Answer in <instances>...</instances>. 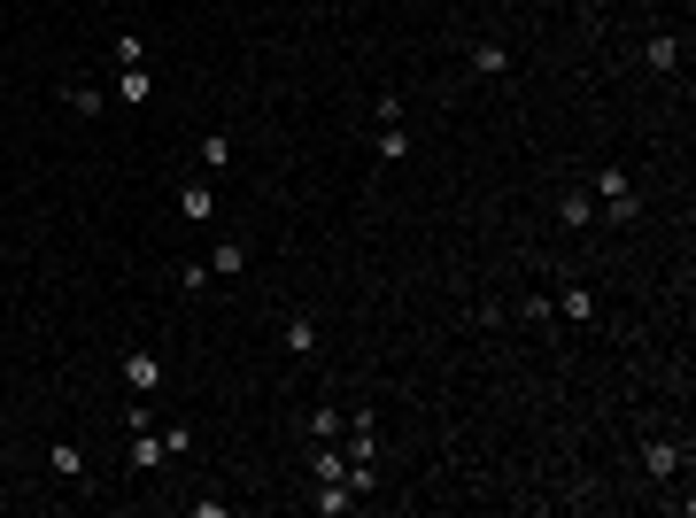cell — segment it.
Masks as SVG:
<instances>
[{
    "label": "cell",
    "mask_w": 696,
    "mask_h": 518,
    "mask_svg": "<svg viewBox=\"0 0 696 518\" xmlns=\"http://www.w3.org/2000/svg\"><path fill=\"white\" fill-rule=\"evenodd\" d=\"M240 271H248V248H209V279H240Z\"/></svg>",
    "instance_id": "obj_12"
},
{
    "label": "cell",
    "mask_w": 696,
    "mask_h": 518,
    "mask_svg": "<svg viewBox=\"0 0 696 518\" xmlns=\"http://www.w3.org/2000/svg\"><path fill=\"white\" fill-rule=\"evenodd\" d=\"M171 457V449H163V433L147 426V433H132V464H140V472H155V464Z\"/></svg>",
    "instance_id": "obj_13"
},
{
    "label": "cell",
    "mask_w": 696,
    "mask_h": 518,
    "mask_svg": "<svg viewBox=\"0 0 696 518\" xmlns=\"http://www.w3.org/2000/svg\"><path fill=\"white\" fill-rule=\"evenodd\" d=\"M642 472H650V480H673V472H681V441H650V449H642Z\"/></svg>",
    "instance_id": "obj_8"
},
{
    "label": "cell",
    "mask_w": 696,
    "mask_h": 518,
    "mask_svg": "<svg viewBox=\"0 0 696 518\" xmlns=\"http://www.w3.org/2000/svg\"><path fill=\"white\" fill-rule=\"evenodd\" d=\"M62 101H70V109H78V116H101V109H109V93H101V86H70V93H62Z\"/></svg>",
    "instance_id": "obj_15"
},
{
    "label": "cell",
    "mask_w": 696,
    "mask_h": 518,
    "mask_svg": "<svg viewBox=\"0 0 696 518\" xmlns=\"http://www.w3.org/2000/svg\"><path fill=\"white\" fill-rule=\"evenodd\" d=\"M503 70H511V47H503V39H480V47H472V78H503Z\"/></svg>",
    "instance_id": "obj_5"
},
{
    "label": "cell",
    "mask_w": 696,
    "mask_h": 518,
    "mask_svg": "<svg viewBox=\"0 0 696 518\" xmlns=\"http://www.w3.org/2000/svg\"><path fill=\"white\" fill-rule=\"evenodd\" d=\"M47 472H55V480H86V449H78V441H55V449H47Z\"/></svg>",
    "instance_id": "obj_7"
},
{
    "label": "cell",
    "mask_w": 696,
    "mask_h": 518,
    "mask_svg": "<svg viewBox=\"0 0 696 518\" xmlns=\"http://www.w3.org/2000/svg\"><path fill=\"white\" fill-rule=\"evenodd\" d=\"M225 163H232V140H225V132H209V140H202V171H225Z\"/></svg>",
    "instance_id": "obj_17"
},
{
    "label": "cell",
    "mask_w": 696,
    "mask_h": 518,
    "mask_svg": "<svg viewBox=\"0 0 696 518\" xmlns=\"http://www.w3.org/2000/svg\"><path fill=\"white\" fill-rule=\"evenodd\" d=\"M147 93H155V78H147V70H124V109H140Z\"/></svg>",
    "instance_id": "obj_19"
},
{
    "label": "cell",
    "mask_w": 696,
    "mask_h": 518,
    "mask_svg": "<svg viewBox=\"0 0 696 518\" xmlns=\"http://www.w3.org/2000/svg\"><path fill=\"white\" fill-rule=\"evenodd\" d=\"M287 356H318V317H310V310L287 317Z\"/></svg>",
    "instance_id": "obj_9"
},
{
    "label": "cell",
    "mask_w": 696,
    "mask_h": 518,
    "mask_svg": "<svg viewBox=\"0 0 696 518\" xmlns=\"http://www.w3.org/2000/svg\"><path fill=\"white\" fill-rule=\"evenodd\" d=\"M178 217H186V225H209V217H217V194H209V186H178Z\"/></svg>",
    "instance_id": "obj_6"
},
{
    "label": "cell",
    "mask_w": 696,
    "mask_h": 518,
    "mask_svg": "<svg viewBox=\"0 0 696 518\" xmlns=\"http://www.w3.org/2000/svg\"><path fill=\"white\" fill-rule=\"evenodd\" d=\"M124 387H132V395H155V387H163V356H155V348H124Z\"/></svg>",
    "instance_id": "obj_2"
},
{
    "label": "cell",
    "mask_w": 696,
    "mask_h": 518,
    "mask_svg": "<svg viewBox=\"0 0 696 518\" xmlns=\"http://www.w3.org/2000/svg\"><path fill=\"white\" fill-rule=\"evenodd\" d=\"M348 457H333V449H310V480H341Z\"/></svg>",
    "instance_id": "obj_18"
},
{
    "label": "cell",
    "mask_w": 696,
    "mask_h": 518,
    "mask_svg": "<svg viewBox=\"0 0 696 518\" xmlns=\"http://www.w3.org/2000/svg\"><path fill=\"white\" fill-rule=\"evenodd\" d=\"M116 62H124V70H147V39L140 31H116Z\"/></svg>",
    "instance_id": "obj_14"
},
{
    "label": "cell",
    "mask_w": 696,
    "mask_h": 518,
    "mask_svg": "<svg viewBox=\"0 0 696 518\" xmlns=\"http://www.w3.org/2000/svg\"><path fill=\"white\" fill-rule=\"evenodd\" d=\"M379 155H387V163H403V155H410V132H403V124H379Z\"/></svg>",
    "instance_id": "obj_16"
},
{
    "label": "cell",
    "mask_w": 696,
    "mask_h": 518,
    "mask_svg": "<svg viewBox=\"0 0 696 518\" xmlns=\"http://www.w3.org/2000/svg\"><path fill=\"white\" fill-rule=\"evenodd\" d=\"M356 503H364V495L348 488V480H318V495H310V511H318V518H348Z\"/></svg>",
    "instance_id": "obj_3"
},
{
    "label": "cell",
    "mask_w": 696,
    "mask_h": 518,
    "mask_svg": "<svg viewBox=\"0 0 696 518\" xmlns=\"http://www.w3.org/2000/svg\"><path fill=\"white\" fill-rule=\"evenodd\" d=\"M588 186H596V202H604L611 225H635V217H642V194H635V178L619 171V163H604V171L588 178Z\"/></svg>",
    "instance_id": "obj_1"
},
{
    "label": "cell",
    "mask_w": 696,
    "mask_h": 518,
    "mask_svg": "<svg viewBox=\"0 0 696 518\" xmlns=\"http://www.w3.org/2000/svg\"><path fill=\"white\" fill-rule=\"evenodd\" d=\"M642 62H650L658 78H673V70H681V39H673V31H650V39H642Z\"/></svg>",
    "instance_id": "obj_4"
},
{
    "label": "cell",
    "mask_w": 696,
    "mask_h": 518,
    "mask_svg": "<svg viewBox=\"0 0 696 518\" xmlns=\"http://www.w3.org/2000/svg\"><path fill=\"white\" fill-rule=\"evenodd\" d=\"M557 225H565V232H588V225H596V194H565V202H557Z\"/></svg>",
    "instance_id": "obj_10"
},
{
    "label": "cell",
    "mask_w": 696,
    "mask_h": 518,
    "mask_svg": "<svg viewBox=\"0 0 696 518\" xmlns=\"http://www.w3.org/2000/svg\"><path fill=\"white\" fill-rule=\"evenodd\" d=\"M519 317H526V325H550V317H557V302H550V294H526V302H519Z\"/></svg>",
    "instance_id": "obj_20"
},
{
    "label": "cell",
    "mask_w": 696,
    "mask_h": 518,
    "mask_svg": "<svg viewBox=\"0 0 696 518\" xmlns=\"http://www.w3.org/2000/svg\"><path fill=\"white\" fill-rule=\"evenodd\" d=\"M550 302H557V317H573V325L596 317V294H588V287H565V294H550Z\"/></svg>",
    "instance_id": "obj_11"
},
{
    "label": "cell",
    "mask_w": 696,
    "mask_h": 518,
    "mask_svg": "<svg viewBox=\"0 0 696 518\" xmlns=\"http://www.w3.org/2000/svg\"><path fill=\"white\" fill-rule=\"evenodd\" d=\"M341 433V410H310V441H333Z\"/></svg>",
    "instance_id": "obj_21"
}]
</instances>
